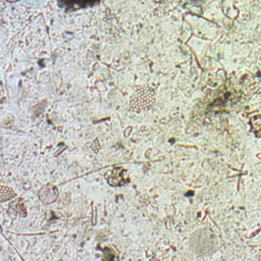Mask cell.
Returning <instances> with one entry per match:
<instances>
[{"mask_svg":"<svg viewBox=\"0 0 261 261\" xmlns=\"http://www.w3.org/2000/svg\"><path fill=\"white\" fill-rule=\"evenodd\" d=\"M105 178L111 187H122L129 181L127 171L121 167H114L107 171Z\"/></svg>","mask_w":261,"mask_h":261,"instance_id":"6da1fadb","label":"cell"},{"mask_svg":"<svg viewBox=\"0 0 261 261\" xmlns=\"http://www.w3.org/2000/svg\"><path fill=\"white\" fill-rule=\"evenodd\" d=\"M135 104H133V109L141 110V109H148L154 101L153 92L150 90H142L136 96Z\"/></svg>","mask_w":261,"mask_h":261,"instance_id":"7a4b0ae2","label":"cell"},{"mask_svg":"<svg viewBox=\"0 0 261 261\" xmlns=\"http://www.w3.org/2000/svg\"><path fill=\"white\" fill-rule=\"evenodd\" d=\"M15 196V193L8 187L0 186V202H4L12 199Z\"/></svg>","mask_w":261,"mask_h":261,"instance_id":"3957f363","label":"cell"}]
</instances>
